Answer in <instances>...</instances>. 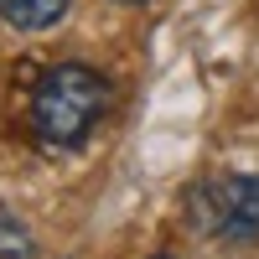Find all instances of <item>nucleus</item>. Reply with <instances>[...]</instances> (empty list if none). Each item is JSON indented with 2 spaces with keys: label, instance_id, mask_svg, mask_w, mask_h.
<instances>
[{
  "label": "nucleus",
  "instance_id": "20e7f679",
  "mask_svg": "<svg viewBox=\"0 0 259 259\" xmlns=\"http://www.w3.org/2000/svg\"><path fill=\"white\" fill-rule=\"evenodd\" d=\"M31 254H36V244H31L26 223L0 207V259H31Z\"/></svg>",
  "mask_w": 259,
  "mask_h": 259
},
{
  "label": "nucleus",
  "instance_id": "423d86ee",
  "mask_svg": "<svg viewBox=\"0 0 259 259\" xmlns=\"http://www.w3.org/2000/svg\"><path fill=\"white\" fill-rule=\"evenodd\" d=\"M156 259H166V254H156Z\"/></svg>",
  "mask_w": 259,
  "mask_h": 259
},
{
  "label": "nucleus",
  "instance_id": "f03ea898",
  "mask_svg": "<svg viewBox=\"0 0 259 259\" xmlns=\"http://www.w3.org/2000/svg\"><path fill=\"white\" fill-rule=\"evenodd\" d=\"M197 212L223 239H254L259 233V177H223L197 192Z\"/></svg>",
  "mask_w": 259,
  "mask_h": 259
},
{
  "label": "nucleus",
  "instance_id": "f257e3e1",
  "mask_svg": "<svg viewBox=\"0 0 259 259\" xmlns=\"http://www.w3.org/2000/svg\"><path fill=\"white\" fill-rule=\"evenodd\" d=\"M109 78H99L83 62H57L36 78L31 89V135L47 150H73L89 140V130L109 109Z\"/></svg>",
  "mask_w": 259,
  "mask_h": 259
},
{
  "label": "nucleus",
  "instance_id": "39448f33",
  "mask_svg": "<svg viewBox=\"0 0 259 259\" xmlns=\"http://www.w3.org/2000/svg\"><path fill=\"white\" fill-rule=\"evenodd\" d=\"M119 6H145V0H119Z\"/></svg>",
  "mask_w": 259,
  "mask_h": 259
},
{
  "label": "nucleus",
  "instance_id": "7ed1b4c3",
  "mask_svg": "<svg viewBox=\"0 0 259 259\" xmlns=\"http://www.w3.org/2000/svg\"><path fill=\"white\" fill-rule=\"evenodd\" d=\"M68 16V0H0V21L11 31H47Z\"/></svg>",
  "mask_w": 259,
  "mask_h": 259
}]
</instances>
